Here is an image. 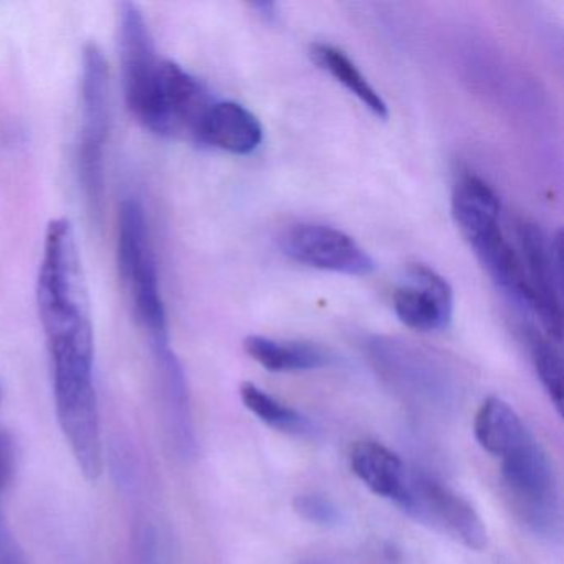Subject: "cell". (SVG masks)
Instances as JSON below:
<instances>
[{
  "instance_id": "6da1fadb",
  "label": "cell",
  "mask_w": 564,
  "mask_h": 564,
  "mask_svg": "<svg viewBox=\"0 0 564 564\" xmlns=\"http://www.w3.org/2000/svg\"><path fill=\"white\" fill-rule=\"evenodd\" d=\"M37 308L51 361H95L87 280L77 236L68 219H54L45 230L37 275Z\"/></svg>"
},
{
  "instance_id": "7a4b0ae2",
  "label": "cell",
  "mask_w": 564,
  "mask_h": 564,
  "mask_svg": "<svg viewBox=\"0 0 564 564\" xmlns=\"http://www.w3.org/2000/svg\"><path fill=\"white\" fill-rule=\"evenodd\" d=\"M117 265L121 286L156 362L174 358L150 223L143 204L127 197L118 209Z\"/></svg>"
},
{
  "instance_id": "3957f363",
  "label": "cell",
  "mask_w": 564,
  "mask_h": 564,
  "mask_svg": "<svg viewBox=\"0 0 564 564\" xmlns=\"http://www.w3.org/2000/svg\"><path fill=\"white\" fill-rule=\"evenodd\" d=\"M118 48L124 100L134 120L158 137H166L164 120V61L158 57L150 25L133 2L117 12Z\"/></svg>"
},
{
  "instance_id": "277c9868",
  "label": "cell",
  "mask_w": 564,
  "mask_h": 564,
  "mask_svg": "<svg viewBox=\"0 0 564 564\" xmlns=\"http://www.w3.org/2000/svg\"><path fill=\"white\" fill-rule=\"evenodd\" d=\"M110 78L104 51L88 44L82 54L80 137L77 171L88 209L101 213L105 197V156L110 134Z\"/></svg>"
},
{
  "instance_id": "5b68a950",
  "label": "cell",
  "mask_w": 564,
  "mask_h": 564,
  "mask_svg": "<svg viewBox=\"0 0 564 564\" xmlns=\"http://www.w3.org/2000/svg\"><path fill=\"white\" fill-rule=\"evenodd\" d=\"M501 484L514 514L528 530L553 538L560 531V491L550 457L528 432L500 457Z\"/></svg>"
},
{
  "instance_id": "8992f818",
  "label": "cell",
  "mask_w": 564,
  "mask_h": 564,
  "mask_svg": "<svg viewBox=\"0 0 564 564\" xmlns=\"http://www.w3.org/2000/svg\"><path fill=\"white\" fill-rule=\"evenodd\" d=\"M398 507L419 523L427 524L468 550L487 547V528L477 510L434 478L409 471L404 498Z\"/></svg>"
},
{
  "instance_id": "52a82bcc",
  "label": "cell",
  "mask_w": 564,
  "mask_h": 564,
  "mask_svg": "<svg viewBox=\"0 0 564 564\" xmlns=\"http://www.w3.org/2000/svg\"><path fill=\"white\" fill-rule=\"evenodd\" d=\"M280 249L295 262L326 272L365 276L376 270L372 257L335 227L296 224L280 236Z\"/></svg>"
},
{
  "instance_id": "ba28073f",
  "label": "cell",
  "mask_w": 564,
  "mask_h": 564,
  "mask_svg": "<svg viewBox=\"0 0 564 564\" xmlns=\"http://www.w3.org/2000/svg\"><path fill=\"white\" fill-rule=\"evenodd\" d=\"M524 272L534 296V315L556 341L563 332L561 315V237L547 242L536 224H520Z\"/></svg>"
},
{
  "instance_id": "9c48e42d",
  "label": "cell",
  "mask_w": 564,
  "mask_h": 564,
  "mask_svg": "<svg viewBox=\"0 0 564 564\" xmlns=\"http://www.w3.org/2000/svg\"><path fill=\"white\" fill-rule=\"evenodd\" d=\"M398 318L415 332H438L451 325L454 293L444 276L414 263L405 270V282L392 295Z\"/></svg>"
},
{
  "instance_id": "30bf717a",
  "label": "cell",
  "mask_w": 564,
  "mask_h": 564,
  "mask_svg": "<svg viewBox=\"0 0 564 564\" xmlns=\"http://www.w3.org/2000/svg\"><path fill=\"white\" fill-rule=\"evenodd\" d=\"M197 143L246 154L259 150L263 141V128L252 111L236 101H214L200 123Z\"/></svg>"
},
{
  "instance_id": "8fae6325",
  "label": "cell",
  "mask_w": 564,
  "mask_h": 564,
  "mask_svg": "<svg viewBox=\"0 0 564 564\" xmlns=\"http://www.w3.org/2000/svg\"><path fill=\"white\" fill-rule=\"evenodd\" d=\"M352 474L378 497L401 503L409 470L398 454L375 441H359L349 451Z\"/></svg>"
},
{
  "instance_id": "7c38bea8",
  "label": "cell",
  "mask_w": 564,
  "mask_h": 564,
  "mask_svg": "<svg viewBox=\"0 0 564 564\" xmlns=\"http://www.w3.org/2000/svg\"><path fill=\"white\" fill-rule=\"evenodd\" d=\"M452 216L468 243L498 229L500 200L495 191L475 174H464L452 194Z\"/></svg>"
},
{
  "instance_id": "4fadbf2b",
  "label": "cell",
  "mask_w": 564,
  "mask_h": 564,
  "mask_svg": "<svg viewBox=\"0 0 564 564\" xmlns=\"http://www.w3.org/2000/svg\"><path fill=\"white\" fill-rule=\"evenodd\" d=\"M247 355L270 372L312 371L325 368L333 356L322 346L302 341H276L265 336H249L243 341Z\"/></svg>"
},
{
  "instance_id": "5bb4252c",
  "label": "cell",
  "mask_w": 564,
  "mask_h": 564,
  "mask_svg": "<svg viewBox=\"0 0 564 564\" xmlns=\"http://www.w3.org/2000/svg\"><path fill=\"white\" fill-rule=\"evenodd\" d=\"M527 425L503 399H485L475 415L474 434L478 445L488 454L501 457L508 448L528 434Z\"/></svg>"
},
{
  "instance_id": "9a60e30c",
  "label": "cell",
  "mask_w": 564,
  "mask_h": 564,
  "mask_svg": "<svg viewBox=\"0 0 564 564\" xmlns=\"http://www.w3.org/2000/svg\"><path fill=\"white\" fill-rule=\"evenodd\" d=\"M310 57L322 70L328 72L349 94L355 95L376 118L388 120V105L345 52L328 44H313L310 48Z\"/></svg>"
},
{
  "instance_id": "2e32d148",
  "label": "cell",
  "mask_w": 564,
  "mask_h": 564,
  "mask_svg": "<svg viewBox=\"0 0 564 564\" xmlns=\"http://www.w3.org/2000/svg\"><path fill=\"white\" fill-rule=\"evenodd\" d=\"M240 399H242L243 405L269 427L290 432V434H302V432L308 431L310 424L305 415L267 394L253 382H242Z\"/></svg>"
},
{
  "instance_id": "e0dca14e",
  "label": "cell",
  "mask_w": 564,
  "mask_h": 564,
  "mask_svg": "<svg viewBox=\"0 0 564 564\" xmlns=\"http://www.w3.org/2000/svg\"><path fill=\"white\" fill-rule=\"evenodd\" d=\"M527 338L531 361L536 369L541 386L561 414L563 412V361H561L560 351L536 329H528Z\"/></svg>"
},
{
  "instance_id": "ac0fdd59",
  "label": "cell",
  "mask_w": 564,
  "mask_h": 564,
  "mask_svg": "<svg viewBox=\"0 0 564 564\" xmlns=\"http://www.w3.org/2000/svg\"><path fill=\"white\" fill-rule=\"evenodd\" d=\"M293 510L308 521V523L318 524V527H336L341 520L339 508L335 501L326 498L325 495L302 494L296 495L293 500Z\"/></svg>"
},
{
  "instance_id": "d6986e66",
  "label": "cell",
  "mask_w": 564,
  "mask_h": 564,
  "mask_svg": "<svg viewBox=\"0 0 564 564\" xmlns=\"http://www.w3.org/2000/svg\"><path fill=\"white\" fill-rule=\"evenodd\" d=\"M15 471L14 441L8 432L0 431V495L12 481Z\"/></svg>"
}]
</instances>
